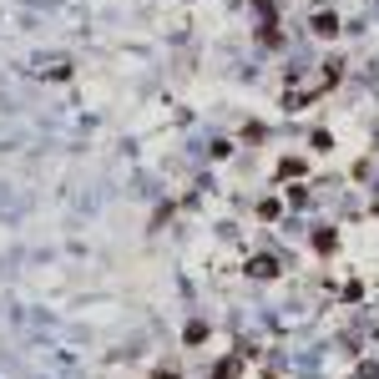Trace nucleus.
Listing matches in <instances>:
<instances>
[{"label": "nucleus", "mask_w": 379, "mask_h": 379, "mask_svg": "<svg viewBox=\"0 0 379 379\" xmlns=\"http://www.w3.org/2000/svg\"><path fill=\"white\" fill-rule=\"evenodd\" d=\"M339 81H344V61H339V56H329V61H323L308 81L284 86V112H308V106H313V101H323Z\"/></svg>", "instance_id": "f257e3e1"}, {"label": "nucleus", "mask_w": 379, "mask_h": 379, "mask_svg": "<svg viewBox=\"0 0 379 379\" xmlns=\"http://www.w3.org/2000/svg\"><path fill=\"white\" fill-rule=\"evenodd\" d=\"M243 274L258 279V284H274V279H279V258H274V253H253V258L243 263Z\"/></svg>", "instance_id": "f03ea898"}, {"label": "nucleus", "mask_w": 379, "mask_h": 379, "mask_svg": "<svg viewBox=\"0 0 379 379\" xmlns=\"http://www.w3.org/2000/svg\"><path fill=\"white\" fill-rule=\"evenodd\" d=\"M248 359H253V349L243 344V349H233L228 359H218V364H212V379H238L243 369H248Z\"/></svg>", "instance_id": "7ed1b4c3"}, {"label": "nucleus", "mask_w": 379, "mask_h": 379, "mask_svg": "<svg viewBox=\"0 0 379 379\" xmlns=\"http://www.w3.org/2000/svg\"><path fill=\"white\" fill-rule=\"evenodd\" d=\"M308 36L334 41V36H339V16H334V11H313V16H308Z\"/></svg>", "instance_id": "20e7f679"}, {"label": "nucleus", "mask_w": 379, "mask_h": 379, "mask_svg": "<svg viewBox=\"0 0 379 379\" xmlns=\"http://www.w3.org/2000/svg\"><path fill=\"white\" fill-rule=\"evenodd\" d=\"M303 172H308V162H303V157H284V162H279V182H289V177H303Z\"/></svg>", "instance_id": "39448f33"}, {"label": "nucleus", "mask_w": 379, "mask_h": 379, "mask_svg": "<svg viewBox=\"0 0 379 379\" xmlns=\"http://www.w3.org/2000/svg\"><path fill=\"white\" fill-rule=\"evenodd\" d=\"M313 248H318V253H334V248H339V228H318V233H313Z\"/></svg>", "instance_id": "423d86ee"}, {"label": "nucleus", "mask_w": 379, "mask_h": 379, "mask_svg": "<svg viewBox=\"0 0 379 379\" xmlns=\"http://www.w3.org/2000/svg\"><path fill=\"white\" fill-rule=\"evenodd\" d=\"M258 218H263V223L284 218V202H279V197H263V202H258Z\"/></svg>", "instance_id": "0eeeda50"}, {"label": "nucleus", "mask_w": 379, "mask_h": 379, "mask_svg": "<svg viewBox=\"0 0 379 379\" xmlns=\"http://www.w3.org/2000/svg\"><path fill=\"white\" fill-rule=\"evenodd\" d=\"M202 339H207V323H202V318H192L187 329H182V344H202Z\"/></svg>", "instance_id": "6e6552de"}, {"label": "nucleus", "mask_w": 379, "mask_h": 379, "mask_svg": "<svg viewBox=\"0 0 379 379\" xmlns=\"http://www.w3.org/2000/svg\"><path fill=\"white\" fill-rule=\"evenodd\" d=\"M308 147H313V152H329V147H334V137H329V132H313V137H308Z\"/></svg>", "instance_id": "1a4fd4ad"}, {"label": "nucleus", "mask_w": 379, "mask_h": 379, "mask_svg": "<svg viewBox=\"0 0 379 379\" xmlns=\"http://www.w3.org/2000/svg\"><path fill=\"white\" fill-rule=\"evenodd\" d=\"M46 71H51V76H56V81H66V76H71V61H51Z\"/></svg>", "instance_id": "9d476101"}, {"label": "nucleus", "mask_w": 379, "mask_h": 379, "mask_svg": "<svg viewBox=\"0 0 379 379\" xmlns=\"http://www.w3.org/2000/svg\"><path fill=\"white\" fill-rule=\"evenodd\" d=\"M147 379H182V374H177V369H152Z\"/></svg>", "instance_id": "9b49d317"}, {"label": "nucleus", "mask_w": 379, "mask_h": 379, "mask_svg": "<svg viewBox=\"0 0 379 379\" xmlns=\"http://www.w3.org/2000/svg\"><path fill=\"white\" fill-rule=\"evenodd\" d=\"M374 344H379V329H374Z\"/></svg>", "instance_id": "f8f14e48"}]
</instances>
